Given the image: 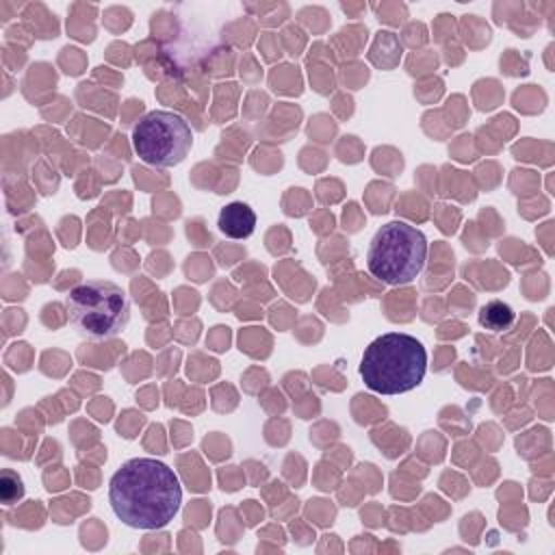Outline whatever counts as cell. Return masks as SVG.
<instances>
[{"label":"cell","instance_id":"52a82bcc","mask_svg":"<svg viewBox=\"0 0 555 555\" xmlns=\"http://www.w3.org/2000/svg\"><path fill=\"white\" fill-rule=\"evenodd\" d=\"M479 323L490 332H503L514 323V310L501 299H492L479 308Z\"/></svg>","mask_w":555,"mask_h":555},{"label":"cell","instance_id":"8992f818","mask_svg":"<svg viewBox=\"0 0 555 555\" xmlns=\"http://www.w3.org/2000/svg\"><path fill=\"white\" fill-rule=\"evenodd\" d=\"M217 225L230 238H247L256 228V212L245 202H230L221 208Z\"/></svg>","mask_w":555,"mask_h":555},{"label":"cell","instance_id":"6da1fadb","mask_svg":"<svg viewBox=\"0 0 555 555\" xmlns=\"http://www.w3.org/2000/svg\"><path fill=\"white\" fill-rule=\"evenodd\" d=\"M113 514L132 529H160L173 520L182 503V486L173 468L154 457L126 460L108 481Z\"/></svg>","mask_w":555,"mask_h":555},{"label":"cell","instance_id":"5b68a950","mask_svg":"<svg viewBox=\"0 0 555 555\" xmlns=\"http://www.w3.org/2000/svg\"><path fill=\"white\" fill-rule=\"evenodd\" d=\"M193 145V132L184 117L171 111H150L132 128L137 156L154 167L180 165Z\"/></svg>","mask_w":555,"mask_h":555},{"label":"cell","instance_id":"ba28073f","mask_svg":"<svg viewBox=\"0 0 555 555\" xmlns=\"http://www.w3.org/2000/svg\"><path fill=\"white\" fill-rule=\"evenodd\" d=\"M0 494L2 501L7 505H11L15 499H20L24 494V486L22 479L13 473V470H2V486H0Z\"/></svg>","mask_w":555,"mask_h":555},{"label":"cell","instance_id":"3957f363","mask_svg":"<svg viewBox=\"0 0 555 555\" xmlns=\"http://www.w3.org/2000/svg\"><path fill=\"white\" fill-rule=\"evenodd\" d=\"M72 325L80 336L106 340L121 334L130 321V299L126 291L108 280H87L65 297Z\"/></svg>","mask_w":555,"mask_h":555},{"label":"cell","instance_id":"7a4b0ae2","mask_svg":"<svg viewBox=\"0 0 555 555\" xmlns=\"http://www.w3.org/2000/svg\"><path fill=\"white\" fill-rule=\"evenodd\" d=\"M358 371L366 388L379 395H403L423 382L427 351L416 336L388 332L369 343Z\"/></svg>","mask_w":555,"mask_h":555},{"label":"cell","instance_id":"277c9868","mask_svg":"<svg viewBox=\"0 0 555 555\" xmlns=\"http://www.w3.org/2000/svg\"><path fill=\"white\" fill-rule=\"evenodd\" d=\"M427 238L425 234L405 223L388 221L371 238L366 249V269L384 284L401 286L412 282L425 267Z\"/></svg>","mask_w":555,"mask_h":555}]
</instances>
